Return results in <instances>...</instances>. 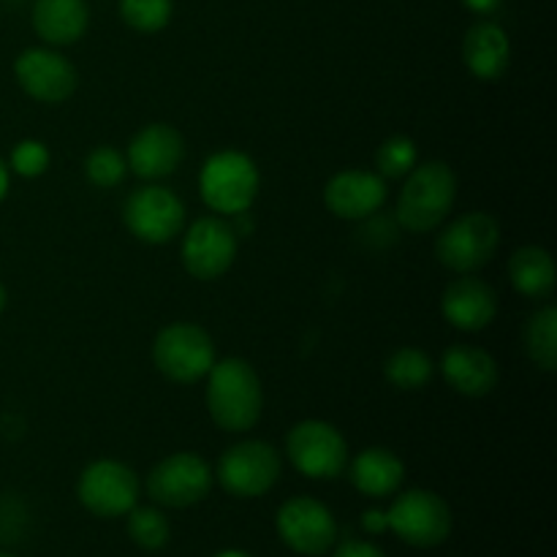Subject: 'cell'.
<instances>
[{
    "mask_svg": "<svg viewBox=\"0 0 557 557\" xmlns=\"http://www.w3.org/2000/svg\"><path fill=\"white\" fill-rule=\"evenodd\" d=\"M207 411L226 433H248L264 411V389L253 364L239 357L221 359L207 373Z\"/></svg>",
    "mask_w": 557,
    "mask_h": 557,
    "instance_id": "6da1fadb",
    "label": "cell"
},
{
    "mask_svg": "<svg viewBox=\"0 0 557 557\" xmlns=\"http://www.w3.org/2000/svg\"><path fill=\"white\" fill-rule=\"evenodd\" d=\"M457 199V177L449 163H417L397 196V223L411 234L435 232L449 218Z\"/></svg>",
    "mask_w": 557,
    "mask_h": 557,
    "instance_id": "7a4b0ae2",
    "label": "cell"
},
{
    "mask_svg": "<svg viewBox=\"0 0 557 557\" xmlns=\"http://www.w3.org/2000/svg\"><path fill=\"white\" fill-rule=\"evenodd\" d=\"M259 169L253 158L239 150L215 152L205 161L199 174V194L218 215H237L250 210L259 196Z\"/></svg>",
    "mask_w": 557,
    "mask_h": 557,
    "instance_id": "3957f363",
    "label": "cell"
},
{
    "mask_svg": "<svg viewBox=\"0 0 557 557\" xmlns=\"http://www.w3.org/2000/svg\"><path fill=\"white\" fill-rule=\"evenodd\" d=\"M500 245V226L490 212H466L441 228L435 239V256L446 270L457 275H473L493 261Z\"/></svg>",
    "mask_w": 557,
    "mask_h": 557,
    "instance_id": "277c9868",
    "label": "cell"
},
{
    "mask_svg": "<svg viewBox=\"0 0 557 557\" xmlns=\"http://www.w3.org/2000/svg\"><path fill=\"white\" fill-rule=\"evenodd\" d=\"M152 362L158 373L174 384H196L215 364V343L199 324L177 321L163 326L152 341Z\"/></svg>",
    "mask_w": 557,
    "mask_h": 557,
    "instance_id": "5b68a950",
    "label": "cell"
},
{
    "mask_svg": "<svg viewBox=\"0 0 557 557\" xmlns=\"http://www.w3.org/2000/svg\"><path fill=\"white\" fill-rule=\"evenodd\" d=\"M451 509L438 493L408 490L386 511V528L411 547H438L451 533Z\"/></svg>",
    "mask_w": 557,
    "mask_h": 557,
    "instance_id": "8992f818",
    "label": "cell"
},
{
    "mask_svg": "<svg viewBox=\"0 0 557 557\" xmlns=\"http://www.w3.org/2000/svg\"><path fill=\"white\" fill-rule=\"evenodd\" d=\"M281 479V457L267 441H239L218 460V482L234 498H261Z\"/></svg>",
    "mask_w": 557,
    "mask_h": 557,
    "instance_id": "52a82bcc",
    "label": "cell"
},
{
    "mask_svg": "<svg viewBox=\"0 0 557 557\" xmlns=\"http://www.w3.org/2000/svg\"><path fill=\"white\" fill-rule=\"evenodd\" d=\"M292 466L308 479H335L346 471L348 444L341 430L321 419L294 424L286 438Z\"/></svg>",
    "mask_w": 557,
    "mask_h": 557,
    "instance_id": "ba28073f",
    "label": "cell"
},
{
    "mask_svg": "<svg viewBox=\"0 0 557 557\" xmlns=\"http://www.w3.org/2000/svg\"><path fill=\"white\" fill-rule=\"evenodd\" d=\"M123 223L141 243H172L185 228V205L174 190L163 185H145L131 190L125 199Z\"/></svg>",
    "mask_w": 557,
    "mask_h": 557,
    "instance_id": "9c48e42d",
    "label": "cell"
},
{
    "mask_svg": "<svg viewBox=\"0 0 557 557\" xmlns=\"http://www.w3.org/2000/svg\"><path fill=\"white\" fill-rule=\"evenodd\" d=\"M141 493L134 468L120 460H96L82 471L76 495L90 515L112 520L128 515Z\"/></svg>",
    "mask_w": 557,
    "mask_h": 557,
    "instance_id": "30bf717a",
    "label": "cell"
},
{
    "mask_svg": "<svg viewBox=\"0 0 557 557\" xmlns=\"http://www.w3.org/2000/svg\"><path fill=\"white\" fill-rule=\"evenodd\" d=\"M212 490V471L196 451H177L158 462L147 476V495L166 509L201 504Z\"/></svg>",
    "mask_w": 557,
    "mask_h": 557,
    "instance_id": "8fae6325",
    "label": "cell"
},
{
    "mask_svg": "<svg viewBox=\"0 0 557 557\" xmlns=\"http://www.w3.org/2000/svg\"><path fill=\"white\" fill-rule=\"evenodd\" d=\"M237 248L239 237L232 223L218 215L199 218L183 237V267L196 281H218L232 270Z\"/></svg>",
    "mask_w": 557,
    "mask_h": 557,
    "instance_id": "7c38bea8",
    "label": "cell"
},
{
    "mask_svg": "<svg viewBox=\"0 0 557 557\" xmlns=\"http://www.w3.org/2000/svg\"><path fill=\"white\" fill-rule=\"evenodd\" d=\"M283 544L297 555L319 557L337 542V522L321 500L299 495L286 500L275 517Z\"/></svg>",
    "mask_w": 557,
    "mask_h": 557,
    "instance_id": "4fadbf2b",
    "label": "cell"
},
{
    "mask_svg": "<svg viewBox=\"0 0 557 557\" xmlns=\"http://www.w3.org/2000/svg\"><path fill=\"white\" fill-rule=\"evenodd\" d=\"M16 82L30 98L41 103L69 101L79 85L74 63L65 54L47 47H33L16 58L14 63Z\"/></svg>",
    "mask_w": 557,
    "mask_h": 557,
    "instance_id": "5bb4252c",
    "label": "cell"
},
{
    "mask_svg": "<svg viewBox=\"0 0 557 557\" xmlns=\"http://www.w3.org/2000/svg\"><path fill=\"white\" fill-rule=\"evenodd\" d=\"M386 180L379 172L346 169L324 185V205L341 221H368L384 207Z\"/></svg>",
    "mask_w": 557,
    "mask_h": 557,
    "instance_id": "9a60e30c",
    "label": "cell"
},
{
    "mask_svg": "<svg viewBox=\"0 0 557 557\" xmlns=\"http://www.w3.org/2000/svg\"><path fill=\"white\" fill-rule=\"evenodd\" d=\"M185 158V139L174 125L150 123L131 139L128 163L131 172L141 180H163L180 169Z\"/></svg>",
    "mask_w": 557,
    "mask_h": 557,
    "instance_id": "2e32d148",
    "label": "cell"
},
{
    "mask_svg": "<svg viewBox=\"0 0 557 557\" xmlns=\"http://www.w3.org/2000/svg\"><path fill=\"white\" fill-rule=\"evenodd\" d=\"M441 313L455 330L482 332L498 315V294L482 277L462 275L444 288Z\"/></svg>",
    "mask_w": 557,
    "mask_h": 557,
    "instance_id": "e0dca14e",
    "label": "cell"
},
{
    "mask_svg": "<svg viewBox=\"0 0 557 557\" xmlns=\"http://www.w3.org/2000/svg\"><path fill=\"white\" fill-rule=\"evenodd\" d=\"M446 384L466 397H484L498 386V362L479 346H451L441 357Z\"/></svg>",
    "mask_w": 557,
    "mask_h": 557,
    "instance_id": "ac0fdd59",
    "label": "cell"
},
{
    "mask_svg": "<svg viewBox=\"0 0 557 557\" xmlns=\"http://www.w3.org/2000/svg\"><path fill=\"white\" fill-rule=\"evenodd\" d=\"M462 60L476 79L495 82L509 71L511 41L495 22H476L462 38Z\"/></svg>",
    "mask_w": 557,
    "mask_h": 557,
    "instance_id": "d6986e66",
    "label": "cell"
},
{
    "mask_svg": "<svg viewBox=\"0 0 557 557\" xmlns=\"http://www.w3.org/2000/svg\"><path fill=\"white\" fill-rule=\"evenodd\" d=\"M90 25V11L85 0H36L33 27L52 47H69L79 41Z\"/></svg>",
    "mask_w": 557,
    "mask_h": 557,
    "instance_id": "ffe728a7",
    "label": "cell"
},
{
    "mask_svg": "<svg viewBox=\"0 0 557 557\" xmlns=\"http://www.w3.org/2000/svg\"><path fill=\"white\" fill-rule=\"evenodd\" d=\"M406 479V466L400 457L381 446L359 451L351 462V482L368 498H386L400 490Z\"/></svg>",
    "mask_w": 557,
    "mask_h": 557,
    "instance_id": "44dd1931",
    "label": "cell"
},
{
    "mask_svg": "<svg viewBox=\"0 0 557 557\" xmlns=\"http://www.w3.org/2000/svg\"><path fill=\"white\" fill-rule=\"evenodd\" d=\"M509 281L522 297L547 299L555 292V261L542 245H525L509 259Z\"/></svg>",
    "mask_w": 557,
    "mask_h": 557,
    "instance_id": "7402d4cb",
    "label": "cell"
},
{
    "mask_svg": "<svg viewBox=\"0 0 557 557\" xmlns=\"http://www.w3.org/2000/svg\"><path fill=\"white\" fill-rule=\"evenodd\" d=\"M522 343H525V354L539 370L544 373H555L557 368V308L555 305H544L536 313L528 319L525 330H522Z\"/></svg>",
    "mask_w": 557,
    "mask_h": 557,
    "instance_id": "603a6c76",
    "label": "cell"
},
{
    "mask_svg": "<svg viewBox=\"0 0 557 557\" xmlns=\"http://www.w3.org/2000/svg\"><path fill=\"white\" fill-rule=\"evenodd\" d=\"M435 362L430 359L428 351L422 348H397L384 364V375L395 389L403 392H417L422 386H428V381L433 379Z\"/></svg>",
    "mask_w": 557,
    "mask_h": 557,
    "instance_id": "cb8c5ba5",
    "label": "cell"
},
{
    "mask_svg": "<svg viewBox=\"0 0 557 557\" xmlns=\"http://www.w3.org/2000/svg\"><path fill=\"white\" fill-rule=\"evenodd\" d=\"M169 520L156 506H134L128 511V536L136 547L158 553L169 542Z\"/></svg>",
    "mask_w": 557,
    "mask_h": 557,
    "instance_id": "d4e9b609",
    "label": "cell"
},
{
    "mask_svg": "<svg viewBox=\"0 0 557 557\" xmlns=\"http://www.w3.org/2000/svg\"><path fill=\"white\" fill-rule=\"evenodd\" d=\"M172 0H120V16L139 33H158L172 20Z\"/></svg>",
    "mask_w": 557,
    "mask_h": 557,
    "instance_id": "484cf974",
    "label": "cell"
},
{
    "mask_svg": "<svg viewBox=\"0 0 557 557\" xmlns=\"http://www.w3.org/2000/svg\"><path fill=\"white\" fill-rule=\"evenodd\" d=\"M419 163V150L411 136H392L375 152V169L384 180H400Z\"/></svg>",
    "mask_w": 557,
    "mask_h": 557,
    "instance_id": "4316f807",
    "label": "cell"
},
{
    "mask_svg": "<svg viewBox=\"0 0 557 557\" xmlns=\"http://www.w3.org/2000/svg\"><path fill=\"white\" fill-rule=\"evenodd\" d=\"M125 172H128V163L123 152L109 145L96 147L85 161V174L96 188H117L125 180Z\"/></svg>",
    "mask_w": 557,
    "mask_h": 557,
    "instance_id": "83f0119b",
    "label": "cell"
},
{
    "mask_svg": "<svg viewBox=\"0 0 557 557\" xmlns=\"http://www.w3.org/2000/svg\"><path fill=\"white\" fill-rule=\"evenodd\" d=\"M49 150L44 141L38 139H25L11 150V169H14L20 177H41L49 169Z\"/></svg>",
    "mask_w": 557,
    "mask_h": 557,
    "instance_id": "f1b7e54d",
    "label": "cell"
},
{
    "mask_svg": "<svg viewBox=\"0 0 557 557\" xmlns=\"http://www.w3.org/2000/svg\"><path fill=\"white\" fill-rule=\"evenodd\" d=\"M332 557H386V555L370 542H343Z\"/></svg>",
    "mask_w": 557,
    "mask_h": 557,
    "instance_id": "f546056e",
    "label": "cell"
},
{
    "mask_svg": "<svg viewBox=\"0 0 557 557\" xmlns=\"http://www.w3.org/2000/svg\"><path fill=\"white\" fill-rule=\"evenodd\" d=\"M362 528L370 533L386 531V511H364L362 515Z\"/></svg>",
    "mask_w": 557,
    "mask_h": 557,
    "instance_id": "4dcf8cb0",
    "label": "cell"
},
{
    "mask_svg": "<svg viewBox=\"0 0 557 557\" xmlns=\"http://www.w3.org/2000/svg\"><path fill=\"white\" fill-rule=\"evenodd\" d=\"M462 5L476 11V14H493V11L500 5V0H462Z\"/></svg>",
    "mask_w": 557,
    "mask_h": 557,
    "instance_id": "1f68e13d",
    "label": "cell"
},
{
    "mask_svg": "<svg viewBox=\"0 0 557 557\" xmlns=\"http://www.w3.org/2000/svg\"><path fill=\"white\" fill-rule=\"evenodd\" d=\"M5 194H9V166L0 161V201L5 199Z\"/></svg>",
    "mask_w": 557,
    "mask_h": 557,
    "instance_id": "d6a6232c",
    "label": "cell"
},
{
    "mask_svg": "<svg viewBox=\"0 0 557 557\" xmlns=\"http://www.w3.org/2000/svg\"><path fill=\"white\" fill-rule=\"evenodd\" d=\"M215 557H250L248 553H239V549H223V553H218Z\"/></svg>",
    "mask_w": 557,
    "mask_h": 557,
    "instance_id": "836d02e7",
    "label": "cell"
},
{
    "mask_svg": "<svg viewBox=\"0 0 557 557\" xmlns=\"http://www.w3.org/2000/svg\"><path fill=\"white\" fill-rule=\"evenodd\" d=\"M3 308H5V288L3 283H0V313H3Z\"/></svg>",
    "mask_w": 557,
    "mask_h": 557,
    "instance_id": "e575fe53",
    "label": "cell"
},
{
    "mask_svg": "<svg viewBox=\"0 0 557 557\" xmlns=\"http://www.w3.org/2000/svg\"><path fill=\"white\" fill-rule=\"evenodd\" d=\"M0 557H14V555H0Z\"/></svg>",
    "mask_w": 557,
    "mask_h": 557,
    "instance_id": "d590c367",
    "label": "cell"
}]
</instances>
